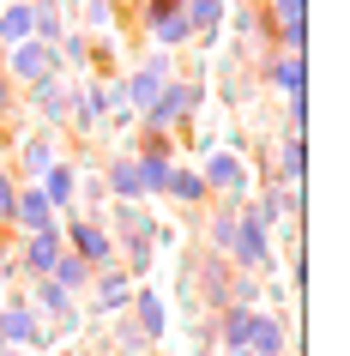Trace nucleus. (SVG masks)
I'll return each instance as SVG.
<instances>
[{"instance_id": "1", "label": "nucleus", "mask_w": 350, "mask_h": 356, "mask_svg": "<svg viewBox=\"0 0 350 356\" xmlns=\"http://www.w3.org/2000/svg\"><path fill=\"white\" fill-rule=\"evenodd\" d=\"M200 103H205L200 79H169L164 91H157V103L139 115V133H145V139H182V127L200 115Z\"/></svg>"}, {"instance_id": "2", "label": "nucleus", "mask_w": 350, "mask_h": 356, "mask_svg": "<svg viewBox=\"0 0 350 356\" xmlns=\"http://www.w3.org/2000/svg\"><path fill=\"white\" fill-rule=\"evenodd\" d=\"M169 79H175V60H169V55H145L133 73L109 79V85H103V97H109V109H133V115H145Z\"/></svg>"}, {"instance_id": "3", "label": "nucleus", "mask_w": 350, "mask_h": 356, "mask_svg": "<svg viewBox=\"0 0 350 356\" xmlns=\"http://www.w3.org/2000/svg\"><path fill=\"white\" fill-rule=\"evenodd\" d=\"M254 169H248V157L241 151H230V145H218V151H205V163H200V181H205V193L218 200V206H248V193H254V181H248Z\"/></svg>"}, {"instance_id": "4", "label": "nucleus", "mask_w": 350, "mask_h": 356, "mask_svg": "<svg viewBox=\"0 0 350 356\" xmlns=\"http://www.w3.org/2000/svg\"><path fill=\"white\" fill-rule=\"evenodd\" d=\"M24 308H31L37 320H49V338H73L79 320H85L79 296H67L55 278H31V284H24Z\"/></svg>"}, {"instance_id": "5", "label": "nucleus", "mask_w": 350, "mask_h": 356, "mask_svg": "<svg viewBox=\"0 0 350 356\" xmlns=\"http://www.w3.org/2000/svg\"><path fill=\"white\" fill-rule=\"evenodd\" d=\"M61 242H67V254H73V260L91 266V272L115 266V236H109V224H103V218H91V211L61 218Z\"/></svg>"}, {"instance_id": "6", "label": "nucleus", "mask_w": 350, "mask_h": 356, "mask_svg": "<svg viewBox=\"0 0 350 356\" xmlns=\"http://www.w3.org/2000/svg\"><path fill=\"white\" fill-rule=\"evenodd\" d=\"M230 266H236V272H248V278H272V272H278V260H272V229L260 224L248 206L236 211V242H230Z\"/></svg>"}, {"instance_id": "7", "label": "nucleus", "mask_w": 350, "mask_h": 356, "mask_svg": "<svg viewBox=\"0 0 350 356\" xmlns=\"http://www.w3.org/2000/svg\"><path fill=\"white\" fill-rule=\"evenodd\" d=\"M0 73L13 79V85H24V91H37V85H49V79H61L67 67H61V55H55V42H19V49H6V67Z\"/></svg>"}, {"instance_id": "8", "label": "nucleus", "mask_w": 350, "mask_h": 356, "mask_svg": "<svg viewBox=\"0 0 350 356\" xmlns=\"http://www.w3.org/2000/svg\"><path fill=\"white\" fill-rule=\"evenodd\" d=\"M0 344H13V350H49L55 338H49V326H42L31 308H24V296H6L0 302Z\"/></svg>"}, {"instance_id": "9", "label": "nucleus", "mask_w": 350, "mask_h": 356, "mask_svg": "<svg viewBox=\"0 0 350 356\" xmlns=\"http://www.w3.org/2000/svg\"><path fill=\"white\" fill-rule=\"evenodd\" d=\"M266 37H272V49H290V55H302V42H308V0H266Z\"/></svg>"}, {"instance_id": "10", "label": "nucleus", "mask_w": 350, "mask_h": 356, "mask_svg": "<svg viewBox=\"0 0 350 356\" xmlns=\"http://www.w3.org/2000/svg\"><path fill=\"white\" fill-rule=\"evenodd\" d=\"M139 19H145L151 42H157V55H169V49H182L187 37V19H182V0H139Z\"/></svg>"}, {"instance_id": "11", "label": "nucleus", "mask_w": 350, "mask_h": 356, "mask_svg": "<svg viewBox=\"0 0 350 356\" xmlns=\"http://www.w3.org/2000/svg\"><path fill=\"white\" fill-rule=\"evenodd\" d=\"M55 163H61V133L37 127V133L19 145V169H13V181H19V188H37V181H42Z\"/></svg>"}, {"instance_id": "12", "label": "nucleus", "mask_w": 350, "mask_h": 356, "mask_svg": "<svg viewBox=\"0 0 350 356\" xmlns=\"http://www.w3.org/2000/svg\"><path fill=\"white\" fill-rule=\"evenodd\" d=\"M230 278H236V266L223 260V254H200V272H193V296H200L205 314H223V308H230Z\"/></svg>"}, {"instance_id": "13", "label": "nucleus", "mask_w": 350, "mask_h": 356, "mask_svg": "<svg viewBox=\"0 0 350 356\" xmlns=\"http://www.w3.org/2000/svg\"><path fill=\"white\" fill-rule=\"evenodd\" d=\"M127 302H133V278L121 272V266H103V272H91V314H97V320L127 314Z\"/></svg>"}, {"instance_id": "14", "label": "nucleus", "mask_w": 350, "mask_h": 356, "mask_svg": "<svg viewBox=\"0 0 350 356\" xmlns=\"http://www.w3.org/2000/svg\"><path fill=\"white\" fill-rule=\"evenodd\" d=\"M73 91H79L73 73H61V79H49V85H37V91H31V109L42 115V127H49V133L67 127V115H73Z\"/></svg>"}, {"instance_id": "15", "label": "nucleus", "mask_w": 350, "mask_h": 356, "mask_svg": "<svg viewBox=\"0 0 350 356\" xmlns=\"http://www.w3.org/2000/svg\"><path fill=\"white\" fill-rule=\"evenodd\" d=\"M13 229H19V236H42V229H61V211L42 200V188H19V200H13Z\"/></svg>"}, {"instance_id": "16", "label": "nucleus", "mask_w": 350, "mask_h": 356, "mask_svg": "<svg viewBox=\"0 0 350 356\" xmlns=\"http://www.w3.org/2000/svg\"><path fill=\"white\" fill-rule=\"evenodd\" d=\"M61 254H67V242H61V229H42V236H24V242H19V272H24V278H49Z\"/></svg>"}, {"instance_id": "17", "label": "nucleus", "mask_w": 350, "mask_h": 356, "mask_svg": "<svg viewBox=\"0 0 350 356\" xmlns=\"http://www.w3.org/2000/svg\"><path fill=\"white\" fill-rule=\"evenodd\" d=\"M127 320H133V326H139V332L151 338V344H157V338L169 332V302L157 296V290H151V284H133V302H127Z\"/></svg>"}, {"instance_id": "18", "label": "nucleus", "mask_w": 350, "mask_h": 356, "mask_svg": "<svg viewBox=\"0 0 350 356\" xmlns=\"http://www.w3.org/2000/svg\"><path fill=\"white\" fill-rule=\"evenodd\" d=\"M248 350H254V356H290V314H266V308H254Z\"/></svg>"}, {"instance_id": "19", "label": "nucleus", "mask_w": 350, "mask_h": 356, "mask_svg": "<svg viewBox=\"0 0 350 356\" xmlns=\"http://www.w3.org/2000/svg\"><path fill=\"white\" fill-rule=\"evenodd\" d=\"M103 115H109V97H103V85H85V79H79V91H73V115H67V127L79 133V139H85V133H103Z\"/></svg>"}, {"instance_id": "20", "label": "nucleus", "mask_w": 350, "mask_h": 356, "mask_svg": "<svg viewBox=\"0 0 350 356\" xmlns=\"http://www.w3.org/2000/svg\"><path fill=\"white\" fill-rule=\"evenodd\" d=\"M260 79H266L278 97H302L308 67H302V55H290V49H272V55H266V67H260Z\"/></svg>"}, {"instance_id": "21", "label": "nucleus", "mask_w": 350, "mask_h": 356, "mask_svg": "<svg viewBox=\"0 0 350 356\" xmlns=\"http://www.w3.org/2000/svg\"><path fill=\"white\" fill-rule=\"evenodd\" d=\"M302 175H308V151H302V139H284V133H272V181H284V188H302Z\"/></svg>"}, {"instance_id": "22", "label": "nucleus", "mask_w": 350, "mask_h": 356, "mask_svg": "<svg viewBox=\"0 0 350 356\" xmlns=\"http://www.w3.org/2000/svg\"><path fill=\"white\" fill-rule=\"evenodd\" d=\"M164 193H169L182 211L212 206V193H205V181H200V163H175V169H169V181H164Z\"/></svg>"}, {"instance_id": "23", "label": "nucleus", "mask_w": 350, "mask_h": 356, "mask_svg": "<svg viewBox=\"0 0 350 356\" xmlns=\"http://www.w3.org/2000/svg\"><path fill=\"white\" fill-rule=\"evenodd\" d=\"M37 188H42V200H49L55 211H73V206H79V163H67V157H61V163L42 175Z\"/></svg>"}, {"instance_id": "24", "label": "nucleus", "mask_w": 350, "mask_h": 356, "mask_svg": "<svg viewBox=\"0 0 350 356\" xmlns=\"http://www.w3.org/2000/svg\"><path fill=\"white\" fill-rule=\"evenodd\" d=\"M182 19H187V37L212 42L223 31V19H230V6L223 0H182Z\"/></svg>"}, {"instance_id": "25", "label": "nucleus", "mask_w": 350, "mask_h": 356, "mask_svg": "<svg viewBox=\"0 0 350 356\" xmlns=\"http://www.w3.org/2000/svg\"><path fill=\"white\" fill-rule=\"evenodd\" d=\"M103 175H109V181H103V188H109V200H133V206L145 200V188H139V169H133V151L109 157V169H103Z\"/></svg>"}, {"instance_id": "26", "label": "nucleus", "mask_w": 350, "mask_h": 356, "mask_svg": "<svg viewBox=\"0 0 350 356\" xmlns=\"http://www.w3.org/2000/svg\"><path fill=\"white\" fill-rule=\"evenodd\" d=\"M24 6H31V37H37V42H61V37H67L61 0H24Z\"/></svg>"}, {"instance_id": "27", "label": "nucleus", "mask_w": 350, "mask_h": 356, "mask_svg": "<svg viewBox=\"0 0 350 356\" xmlns=\"http://www.w3.org/2000/svg\"><path fill=\"white\" fill-rule=\"evenodd\" d=\"M19 42H31V6L24 0H6L0 6V49H19Z\"/></svg>"}, {"instance_id": "28", "label": "nucleus", "mask_w": 350, "mask_h": 356, "mask_svg": "<svg viewBox=\"0 0 350 356\" xmlns=\"http://www.w3.org/2000/svg\"><path fill=\"white\" fill-rule=\"evenodd\" d=\"M109 24H115V6H109V0H85V6H79V24H73V31H85L91 42H103V37H115Z\"/></svg>"}, {"instance_id": "29", "label": "nucleus", "mask_w": 350, "mask_h": 356, "mask_svg": "<svg viewBox=\"0 0 350 356\" xmlns=\"http://www.w3.org/2000/svg\"><path fill=\"white\" fill-rule=\"evenodd\" d=\"M49 278H55L61 290H67V296H79V290H91V266H85V260H73V254H61Z\"/></svg>"}, {"instance_id": "30", "label": "nucleus", "mask_w": 350, "mask_h": 356, "mask_svg": "<svg viewBox=\"0 0 350 356\" xmlns=\"http://www.w3.org/2000/svg\"><path fill=\"white\" fill-rule=\"evenodd\" d=\"M115 350H121V356H145V350H151V338L139 332L127 314H115Z\"/></svg>"}, {"instance_id": "31", "label": "nucleus", "mask_w": 350, "mask_h": 356, "mask_svg": "<svg viewBox=\"0 0 350 356\" xmlns=\"http://www.w3.org/2000/svg\"><path fill=\"white\" fill-rule=\"evenodd\" d=\"M284 139H302V133H308V103H302V97H284Z\"/></svg>"}, {"instance_id": "32", "label": "nucleus", "mask_w": 350, "mask_h": 356, "mask_svg": "<svg viewBox=\"0 0 350 356\" xmlns=\"http://www.w3.org/2000/svg\"><path fill=\"white\" fill-rule=\"evenodd\" d=\"M254 302H260V278L236 272V278H230V308H254Z\"/></svg>"}, {"instance_id": "33", "label": "nucleus", "mask_w": 350, "mask_h": 356, "mask_svg": "<svg viewBox=\"0 0 350 356\" xmlns=\"http://www.w3.org/2000/svg\"><path fill=\"white\" fill-rule=\"evenodd\" d=\"M13 200H19V181H13V169L0 163V229H13Z\"/></svg>"}, {"instance_id": "34", "label": "nucleus", "mask_w": 350, "mask_h": 356, "mask_svg": "<svg viewBox=\"0 0 350 356\" xmlns=\"http://www.w3.org/2000/svg\"><path fill=\"white\" fill-rule=\"evenodd\" d=\"M13 103H19V85H13V79L0 73V121H6V115H13Z\"/></svg>"}, {"instance_id": "35", "label": "nucleus", "mask_w": 350, "mask_h": 356, "mask_svg": "<svg viewBox=\"0 0 350 356\" xmlns=\"http://www.w3.org/2000/svg\"><path fill=\"white\" fill-rule=\"evenodd\" d=\"M223 356H254V350H248V344H230V350H223Z\"/></svg>"}, {"instance_id": "36", "label": "nucleus", "mask_w": 350, "mask_h": 356, "mask_svg": "<svg viewBox=\"0 0 350 356\" xmlns=\"http://www.w3.org/2000/svg\"><path fill=\"white\" fill-rule=\"evenodd\" d=\"M0 356H31V350H13V344H6V350H0Z\"/></svg>"}, {"instance_id": "37", "label": "nucleus", "mask_w": 350, "mask_h": 356, "mask_svg": "<svg viewBox=\"0 0 350 356\" xmlns=\"http://www.w3.org/2000/svg\"><path fill=\"white\" fill-rule=\"evenodd\" d=\"M0 157H6V127H0Z\"/></svg>"}, {"instance_id": "38", "label": "nucleus", "mask_w": 350, "mask_h": 356, "mask_svg": "<svg viewBox=\"0 0 350 356\" xmlns=\"http://www.w3.org/2000/svg\"><path fill=\"white\" fill-rule=\"evenodd\" d=\"M109 6H115V13H121V6H133V0H109Z\"/></svg>"}]
</instances>
